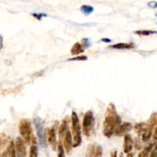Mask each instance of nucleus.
I'll use <instances>...</instances> for the list:
<instances>
[{
	"label": "nucleus",
	"instance_id": "nucleus-1",
	"mask_svg": "<svg viewBox=\"0 0 157 157\" xmlns=\"http://www.w3.org/2000/svg\"><path fill=\"white\" fill-rule=\"evenodd\" d=\"M121 118L116 113L115 106L112 103H110L106 109L103 121V133L104 136L107 138L111 137L114 134L115 128L121 124Z\"/></svg>",
	"mask_w": 157,
	"mask_h": 157
},
{
	"label": "nucleus",
	"instance_id": "nucleus-2",
	"mask_svg": "<svg viewBox=\"0 0 157 157\" xmlns=\"http://www.w3.org/2000/svg\"><path fill=\"white\" fill-rule=\"evenodd\" d=\"M94 125H95V118L93 113L91 110L86 112L83 117V132L85 136H89L93 132Z\"/></svg>",
	"mask_w": 157,
	"mask_h": 157
},
{
	"label": "nucleus",
	"instance_id": "nucleus-3",
	"mask_svg": "<svg viewBox=\"0 0 157 157\" xmlns=\"http://www.w3.org/2000/svg\"><path fill=\"white\" fill-rule=\"evenodd\" d=\"M18 130L20 134L24 139L26 144H31L32 140V127H31L30 121L26 119H22L20 121L18 124Z\"/></svg>",
	"mask_w": 157,
	"mask_h": 157
},
{
	"label": "nucleus",
	"instance_id": "nucleus-4",
	"mask_svg": "<svg viewBox=\"0 0 157 157\" xmlns=\"http://www.w3.org/2000/svg\"><path fill=\"white\" fill-rule=\"evenodd\" d=\"M34 124H35V129H36L37 136L38 137V140H39L40 145L43 147H46V139H45V133L44 130H43L42 124V121L39 118H35L34 119Z\"/></svg>",
	"mask_w": 157,
	"mask_h": 157
},
{
	"label": "nucleus",
	"instance_id": "nucleus-5",
	"mask_svg": "<svg viewBox=\"0 0 157 157\" xmlns=\"http://www.w3.org/2000/svg\"><path fill=\"white\" fill-rule=\"evenodd\" d=\"M25 140L22 138L18 137L16 138L15 142V150H16L17 156L19 157H23L26 156V144H25Z\"/></svg>",
	"mask_w": 157,
	"mask_h": 157
},
{
	"label": "nucleus",
	"instance_id": "nucleus-6",
	"mask_svg": "<svg viewBox=\"0 0 157 157\" xmlns=\"http://www.w3.org/2000/svg\"><path fill=\"white\" fill-rule=\"evenodd\" d=\"M132 129V125L129 122H124L123 124H120L118 127L115 128L114 131V134L117 136H121L129 133Z\"/></svg>",
	"mask_w": 157,
	"mask_h": 157
},
{
	"label": "nucleus",
	"instance_id": "nucleus-7",
	"mask_svg": "<svg viewBox=\"0 0 157 157\" xmlns=\"http://www.w3.org/2000/svg\"><path fill=\"white\" fill-rule=\"evenodd\" d=\"M63 147L67 153H70L72 148V133L69 130H67L64 136V140H63Z\"/></svg>",
	"mask_w": 157,
	"mask_h": 157
},
{
	"label": "nucleus",
	"instance_id": "nucleus-8",
	"mask_svg": "<svg viewBox=\"0 0 157 157\" xmlns=\"http://www.w3.org/2000/svg\"><path fill=\"white\" fill-rule=\"evenodd\" d=\"M47 140L48 143L52 147V148L55 149L56 146V133H55V127H53L47 130Z\"/></svg>",
	"mask_w": 157,
	"mask_h": 157
},
{
	"label": "nucleus",
	"instance_id": "nucleus-9",
	"mask_svg": "<svg viewBox=\"0 0 157 157\" xmlns=\"http://www.w3.org/2000/svg\"><path fill=\"white\" fill-rule=\"evenodd\" d=\"M133 147V140L129 134H125L124 143H123V150L124 153H129Z\"/></svg>",
	"mask_w": 157,
	"mask_h": 157
},
{
	"label": "nucleus",
	"instance_id": "nucleus-10",
	"mask_svg": "<svg viewBox=\"0 0 157 157\" xmlns=\"http://www.w3.org/2000/svg\"><path fill=\"white\" fill-rule=\"evenodd\" d=\"M111 48L115 49H119V50H123V49H132L135 48V44L132 42L129 43H117V44H113V45L110 46Z\"/></svg>",
	"mask_w": 157,
	"mask_h": 157
},
{
	"label": "nucleus",
	"instance_id": "nucleus-11",
	"mask_svg": "<svg viewBox=\"0 0 157 157\" xmlns=\"http://www.w3.org/2000/svg\"><path fill=\"white\" fill-rule=\"evenodd\" d=\"M84 51L85 48L83 44L79 42H76L72 45V48H71V54L72 55H78L79 54L83 53Z\"/></svg>",
	"mask_w": 157,
	"mask_h": 157
},
{
	"label": "nucleus",
	"instance_id": "nucleus-12",
	"mask_svg": "<svg viewBox=\"0 0 157 157\" xmlns=\"http://www.w3.org/2000/svg\"><path fill=\"white\" fill-rule=\"evenodd\" d=\"M2 156H9L12 157L16 156V150H15V143L12 140L9 142L6 153H3Z\"/></svg>",
	"mask_w": 157,
	"mask_h": 157
},
{
	"label": "nucleus",
	"instance_id": "nucleus-13",
	"mask_svg": "<svg viewBox=\"0 0 157 157\" xmlns=\"http://www.w3.org/2000/svg\"><path fill=\"white\" fill-rule=\"evenodd\" d=\"M68 124H69V118L66 117L62 121L59 126V129H58V134H59V137L62 138V136H65L66 131L68 130Z\"/></svg>",
	"mask_w": 157,
	"mask_h": 157
},
{
	"label": "nucleus",
	"instance_id": "nucleus-14",
	"mask_svg": "<svg viewBox=\"0 0 157 157\" xmlns=\"http://www.w3.org/2000/svg\"><path fill=\"white\" fill-rule=\"evenodd\" d=\"M157 125V113H153L151 115L150 118H149V124L146 125V128L149 130H152V129Z\"/></svg>",
	"mask_w": 157,
	"mask_h": 157
},
{
	"label": "nucleus",
	"instance_id": "nucleus-15",
	"mask_svg": "<svg viewBox=\"0 0 157 157\" xmlns=\"http://www.w3.org/2000/svg\"><path fill=\"white\" fill-rule=\"evenodd\" d=\"M80 11H81L83 15H89L93 12L94 8L91 6H88V5H83L80 7Z\"/></svg>",
	"mask_w": 157,
	"mask_h": 157
},
{
	"label": "nucleus",
	"instance_id": "nucleus-16",
	"mask_svg": "<svg viewBox=\"0 0 157 157\" xmlns=\"http://www.w3.org/2000/svg\"><path fill=\"white\" fill-rule=\"evenodd\" d=\"M135 34L139 35V36H149V35H155L157 34V31L153 30H138L135 31Z\"/></svg>",
	"mask_w": 157,
	"mask_h": 157
},
{
	"label": "nucleus",
	"instance_id": "nucleus-17",
	"mask_svg": "<svg viewBox=\"0 0 157 157\" xmlns=\"http://www.w3.org/2000/svg\"><path fill=\"white\" fill-rule=\"evenodd\" d=\"M154 147L153 144H149L147 147H146L144 148V150L141 152V153H139L138 156L139 157H144V156H147L149 155V153L152 151V148Z\"/></svg>",
	"mask_w": 157,
	"mask_h": 157
},
{
	"label": "nucleus",
	"instance_id": "nucleus-18",
	"mask_svg": "<svg viewBox=\"0 0 157 157\" xmlns=\"http://www.w3.org/2000/svg\"><path fill=\"white\" fill-rule=\"evenodd\" d=\"M146 124L144 123H138L134 127V130L137 133H143V132L146 130Z\"/></svg>",
	"mask_w": 157,
	"mask_h": 157
},
{
	"label": "nucleus",
	"instance_id": "nucleus-19",
	"mask_svg": "<svg viewBox=\"0 0 157 157\" xmlns=\"http://www.w3.org/2000/svg\"><path fill=\"white\" fill-rule=\"evenodd\" d=\"M38 156V149L35 144H32L30 147V151H29V156L30 157H36Z\"/></svg>",
	"mask_w": 157,
	"mask_h": 157
},
{
	"label": "nucleus",
	"instance_id": "nucleus-20",
	"mask_svg": "<svg viewBox=\"0 0 157 157\" xmlns=\"http://www.w3.org/2000/svg\"><path fill=\"white\" fill-rule=\"evenodd\" d=\"M58 156H65L64 147H63V145L62 144V143L60 142V141L58 144Z\"/></svg>",
	"mask_w": 157,
	"mask_h": 157
},
{
	"label": "nucleus",
	"instance_id": "nucleus-21",
	"mask_svg": "<svg viewBox=\"0 0 157 157\" xmlns=\"http://www.w3.org/2000/svg\"><path fill=\"white\" fill-rule=\"evenodd\" d=\"M95 147H94L93 145H89L87 149V156H94V153H95Z\"/></svg>",
	"mask_w": 157,
	"mask_h": 157
},
{
	"label": "nucleus",
	"instance_id": "nucleus-22",
	"mask_svg": "<svg viewBox=\"0 0 157 157\" xmlns=\"http://www.w3.org/2000/svg\"><path fill=\"white\" fill-rule=\"evenodd\" d=\"M103 154V150L100 146H97L95 148V153H94V156H102Z\"/></svg>",
	"mask_w": 157,
	"mask_h": 157
},
{
	"label": "nucleus",
	"instance_id": "nucleus-23",
	"mask_svg": "<svg viewBox=\"0 0 157 157\" xmlns=\"http://www.w3.org/2000/svg\"><path fill=\"white\" fill-rule=\"evenodd\" d=\"M88 59L87 56H85V55H81V56L75 57V58H69V61H86Z\"/></svg>",
	"mask_w": 157,
	"mask_h": 157
},
{
	"label": "nucleus",
	"instance_id": "nucleus-24",
	"mask_svg": "<svg viewBox=\"0 0 157 157\" xmlns=\"http://www.w3.org/2000/svg\"><path fill=\"white\" fill-rule=\"evenodd\" d=\"M32 15L34 17V18H37L38 21H40L42 17H46V14H43V13H33L32 14Z\"/></svg>",
	"mask_w": 157,
	"mask_h": 157
},
{
	"label": "nucleus",
	"instance_id": "nucleus-25",
	"mask_svg": "<svg viewBox=\"0 0 157 157\" xmlns=\"http://www.w3.org/2000/svg\"><path fill=\"white\" fill-rule=\"evenodd\" d=\"M147 5L149 8H151V9H155V8H157L156 2H154V1L149 2H148Z\"/></svg>",
	"mask_w": 157,
	"mask_h": 157
},
{
	"label": "nucleus",
	"instance_id": "nucleus-26",
	"mask_svg": "<svg viewBox=\"0 0 157 157\" xmlns=\"http://www.w3.org/2000/svg\"><path fill=\"white\" fill-rule=\"evenodd\" d=\"M133 144L135 145V147L137 149V150H140V149L142 148L141 144H140V142L138 140H135V142Z\"/></svg>",
	"mask_w": 157,
	"mask_h": 157
},
{
	"label": "nucleus",
	"instance_id": "nucleus-27",
	"mask_svg": "<svg viewBox=\"0 0 157 157\" xmlns=\"http://www.w3.org/2000/svg\"><path fill=\"white\" fill-rule=\"evenodd\" d=\"M83 46L86 48H89V44H90V43H89V41L88 38H85V39H83Z\"/></svg>",
	"mask_w": 157,
	"mask_h": 157
},
{
	"label": "nucleus",
	"instance_id": "nucleus-28",
	"mask_svg": "<svg viewBox=\"0 0 157 157\" xmlns=\"http://www.w3.org/2000/svg\"><path fill=\"white\" fill-rule=\"evenodd\" d=\"M3 48V38L2 37V35H0V52H1V50Z\"/></svg>",
	"mask_w": 157,
	"mask_h": 157
},
{
	"label": "nucleus",
	"instance_id": "nucleus-29",
	"mask_svg": "<svg viewBox=\"0 0 157 157\" xmlns=\"http://www.w3.org/2000/svg\"><path fill=\"white\" fill-rule=\"evenodd\" d=\"M153 139L155 140H157V127H155V130H154V133H153Z\"/></svg>",
	"mask_w": 157,
	"mask_h": 157
},
{
	"label": "nucleus",
	"instance_id": "nucleus-30",
	"mask_svg": "<svg viewBox=\"0 0 157 157\" xmlns=\"http://www.w3.org/2000/svg\"><path fill=\"white\" fill-rule=\"evenodd\" d=\"M102 41H104V42H106V43H109L111 42V39H109V38H103V39H101Z\"/></svg>",
	"mask_w": 157,
	"mask_h": 157
},
{
	"label": "nucleus",
	"instance_id": "nucleus-31",
	"mask_svg": "<svg viewBox=\"0 0 157 157\" xmlns=\"http://www.w3.org/2000/svg\"><path fill=\"white\" fill-rule=\"evenodd\" d=\"M111 156L112 157L116 156V150H112V152L111 153Z\"/></svg>",
	"mask_w": 157,
	"mask_h": 157
},
{
	"label": "nucleus",
	"instance_id": "nucleus-32",
	"mask_svg": "<svg viewBox=\"0 0 157 157\" xmlns=\"http://www.w3.org/2000/svg\"><path fill=\"white\" fill-rule=\"evenodd\" d=\"M154 150H155V151H157V143H156V144H155V149H154Z\"/></svg>",
	"mask_w": 157,
	"mask_h": 157
},
{
	"label": "nucleus",
	"instance_id": "nucleus-33",
	"mask_svg": "<svg viewBox=\"0 0 157 157\" xmlns=\"http://www.w3.org/2000/svg\"><path fill=\"white\" fill-rule=\"evenodd\" d=\"M128 156H132V153H130V154H129V153H127V157Z\"/></svg>",
	"mask_w": 157,
	"mask_h": 157
},
{
	"label": "nucleus",
	"instance_id": "nucleus-34",
	"mask_svg": "<svg viewBox=\"0 0 157 157\" xmlns=\"http://www.w3.org/2000/svg\"><path fill=\"white\" fill-rule=\"evenodd\" d=\"M155 16H156V17H157V13H156V14H155Z\"/></svg>",
	"mask_w": 157,
	"mask_h": 157
}]
</instances>
